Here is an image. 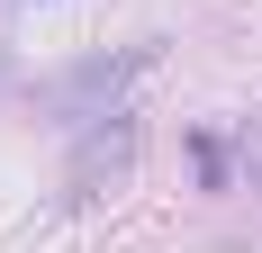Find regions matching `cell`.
Here are the masks:
<instances>
[{
    "mask_svg": "<svg viewBox=\"0 0 262 253\" xmlns=\"http://www.w3.org/2000/svg\"><path fill=\"white\" fill-rule=\"evenodd\" d=\"M235 154H244V172H253V181H262V109H253V118H244V126H235Z\"/></svg>",
    "mask_w": 262,
    "mask_h": 253,
    "instance_id": "cell-1",
    "label": "cell"
}]
</instances>
